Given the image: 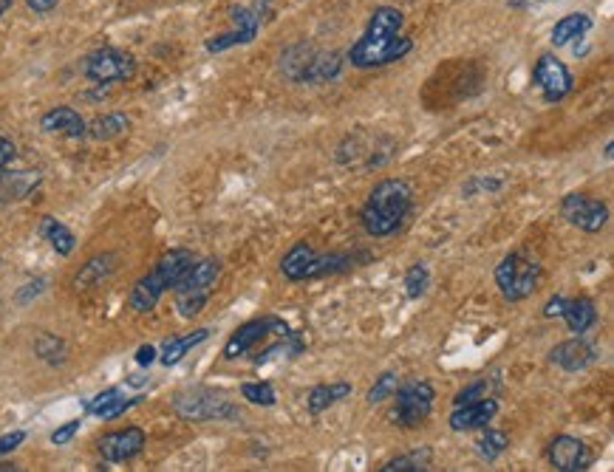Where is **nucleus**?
<instances>
[{
  "label": "nucleus",
  "mask_w": 614,
  "mask_h": 472,
  "mask_svg": "<svg viewBox=\"0 0 614 472\" xmlns=\"http://www.w3.org/2000/svg\"><path fill=\"white\" fill-rule=\"evenodd\" d=\"M405 15L397 6H377L371 12L366 32L349 49V63L357 68H382L388 63H397L414 51V40L402 32Z\"/></svg>",
  "instance_id": "f257e3e1"
},
{
  "label": "nucleus",
  "mask_w": 614,
  "mask_h": 472,
  "mask_svg": "<svg viewBox=\"0 0 614 472\" xmlns=\"http://www.w3.org/2000/svg\"><path fill=\"white\" fill-rule=\"evenodd\" d=\"M414 207V190L405 179H382L360 210V224L371 238L394 235Z\"/></svg>",
  "instance_id": "f03ea898"
},
{
  "label": "nucleus",
  "mask_w": 614,
  "mask_h": 472,
  "mask_svg": "<svg viewBox=\"0 0 614 472\" xmlns=\"http://www.w3.org/2000/svg\"><path fill=\"white\" fill-rule=\"evenodd\" d=\"M343 68L340 51H320L312 43H295L281 54V71L286 80L323 85L332 82Z\"/></svg>",
  "instance_id": "7ed1b4c3"
},
{
  "label": "nucleus",
  "mask_w": 614,
  "mask_h": 472,
  "mask_svg": "<svg viewBox=\"0 0 614 472\" xmlns=\"http://www.w3.org/2000/svg\"><path fill=\"white\" fill-rule=\"evenodd\" d=\"M354 258L346 252H332V255H317L306 241H298L292 246L281 261V272L286 280L292 283H303V280H315V277L337 275L343 269H349Z\"/></svg>",
  "instance_id": "20e7f679"
},
{
  "label": "nucleus",
  "mask_w": 614,
  "mask_h": 472,
  "mask_svg": "<svg viewBox=\"0 0 614 472\" xmlns=\"http://www.w3.org/2000/svg\"><path fill=\"white\" fill-rule=\"evenodd\" d=\"M173 410L184 422H227L238 419L241 410L233 405L227 393L213 391V388H190L173 399Z\"/></svg>",
  "instance_id": "39448f33"
},
{
  "label": "nucleus",
  "mask_w": 614,
  "mask_h": 472,
  "mask_svg": "<svg viewBox=\"0 0 614 472\" xmlns=\"http://www.w3.org/2000/svg\"><path fill=\"white\" fill-rule=\"evenodd\" d=\"M541 275H544V269L535 258H527L524 252H510L496 266V286L504 300L521 303V300L535 294L538 283H541Z\"/></svg>",
  "instance_id": "423d86ee"
},
{
  "label": "nucleus",
  "mask_w": 614,
  "mask_h": 472,
  "mask_svg": "<svg viewBox=\"0 0 614 472\" xmlns=\"http://www.w3.org/2000/svg\"><path fill=\"white\" fill-rule=\"evenodd\" d=\"M394 396H397L394 424H399V427H419L431 416L436 391H433V385L428 379H411V382L399 385Z\"/></svg>",
  "instance_id": "0eeeda50"
},
{
  "label": "nucleus",
  "mask_w": 614,
  "mask_h": 472,
  "mask_svg": "<svg viewBox=\"0 0 614 472\" xmlns=\"http://www.w3.org/2000/svg\"><path fill=\"white\" fill-rule=\"evenodd\" d=\"M85 77L97 85H114V82L131 80L136 74V63L128 51L119 49H97L85 57L83 63Z\"/></svg>",
  "instance_id": "6e6552de"
},
{
  "label": "nucleus",
  "mask_w": 614,
  "mask_h": 472,
  "mask_svg": "<svg viewBox=\"0 0 614 472\" xmlns=\"http://www.w3.org/2000/svg\"><path fill=\"white\" fill-rule=\"evenodd\" d=\"M532 82L541 91L544 102H561V99L572 94V85H575L572 71L558 57H552V54H541L538 57V63L532 68Z\"/></svg>",
  "instance_id": "1a4fd4ad"
},
{
  "label": "nucleus",
  "mask_w": 614,
  "mask_h": 472,
  "mask_svg": "<svg viewBox=\"0 0 614 472\" xmlns=\"http://www.w3.org/2000/svg\"><path fill=\"white\" fill-rule=\"evenodd\" d=\"M561 215L572 227L583 229V232H600L609 221V207L595 196L586 193H569L561 201Z\"/></svg>",
  "instance_id": "9d476101"
},
{
  "label": "nucleus",
  "mask_w": 614,
  "mask_h": 472,
  "mask_svg": "<svg viewBox=\"0 0 614 472\" xmlns=\"http://www.w3.org/2000/svg\"><path fill=\"white\" fill-rule=\"evenodd\" d=\"M266 334H278V337H283V334H289V326L283 323L281 317H261V320H249V323H244V326L238 328L233 337L227 340V345H224V357L227 359L244 357L247 351H252L258 342L264 340Z\"/></svg>",
  "instance_id": "9b49d317"
},
{
  "label": "nucleus",
  "mask_w": 614,
  "mask_h": 472,
  "mask_svg": "<svg viewBox=\"0 0 614 472\" xmlns=\"http://www.w3.org/2000/svg\"><path fill=\"white\" fill-rule=\"evenodd\" d=\"M97 450L108 464H122V461H131L142 450H145V430L139 427H125V430H114V433H105L97 441Z\"/></svg>",
  "instance_id": "f8f14e48"
},
{
  "label": "nucleus",
  "mask_w": 614,
  "mask_h": 472,
  "mask_svg": "<svg viewBox=\"0 0 614 472\" xmlns=\"http://www.w3.org/2000/svg\"><path fill=\"white\" fill-rule=\"evenodd\" d=\"M233 23L235 29L227 34H218L213 40H207V51H227L235 49V46H244V43H252L255 34L261 29V15H258V6L255 9H247V6H238L233 9Z\"/></svg>",
  "instance_id": "ddd939ff"
},
{
  "label": "nucleus",
  "mask_w": 614,
  "mask_h": 472,
  "mask_svg": "<svg viewBox=\"0 0 614 472\" xmlns=\"http://www.w3.org/2000/svg\"><path fill=\"white\" fill-rule=\"evenodd\" d=\"M547 456L549 464L558 472L589 470V464H592L589 447L581 439H575V436H555V439L549 441Z\"/></svg>",
  "instance_id": "4468645a"
},
{
  "label": "nucleus",
  "mask_w": 614,
  "mask_h": 472,
  "mask_svg": "<svg viewBox=\"0 0 614 472\" xmlns=\"http://www.w3.org/2000/svg\"><path fill=\"white\" fill-rule=\"evenodd\" d=\"M498 413V402L493 396H484L476 402L459 405L450 413V430L453 433H465V430H479L493 422V416Z\"/></svg>",
  "instance_id": "2eb2a0df"
},
{
  "label": "nucleus",
  "mask_w": 614,
  "mask_h": 472,
  "mask_svg": "<svg viewBox=\"0 0 614 472\" xmlns=\"http://www.w3.org/2000/svg\"><path fill=\"white\" fill-rule=\"evenodd\" d=\"M595 357H598L595 348H592L586 340H581L578 334H575V340L558 342V345L549 351V362L558 365L561 371H569V374L589 368V365L595 362Z\"/></svg>",
  "instance_id": "dca6fc26"
},
{
  "label": "nucleus",
  "mask_w": 614,
  "mask_h": 472,
  "mask_svg": "<svg viewBox=\"0 0 614 472\" xmlns=\"http://www.w3.org/2000/svg\"><path fill=\"white\" fill-rule=\"evenodd\" d=\"M221 277V261L218 258H204V261H193V266L182 275V280L173 286V292H213V286Z\"/></svg>",
  "instance_id": "f3484780"
},
{
  "label": "nucleus",
  "mask_w": 614,
  "mask_h": 472,
  "mask_svg": "<svg viewBox=\"0 0 614 472\" xmlns=\"http://www.w3.org/2000/svg\"><path fill=\"white\" fill-rule=\"evenodd\" d=\"M40 128H43V133H60V136H68V139H83L88 125L74 108L60 105V108H51L49 114H43Z\"/></svg>",
  "instance_id": "a211bd4d"
},
{
  "label": "nucleus",
  "mask_w": 614,
  "mask_h": 472,
  "mask_svg": "<svg viewBox=\"0 0 614 472\" xmlns=\"http://www.w3.org/2000/svg\"><path fill=\"white\" fill-rule=\"evenodd\" d=\"M167 289H170V286L165 283V277L153 269V272H148L142 280L133 283L128 303H131L133 311H142V314H145V311L156 309V303L162 300V294H165Z\"/></svg>",
  "instance_id": "6ab92c4d"
},
{
  "label": "nucleus",
  "mask_w": 614,
  "mask_h": 472,
  "mask_svg": "<svg viewBox=\"0 0 614 472\" xmlns=\"http://www.w3.org/2000/svg\"><path fill=\"white\" fill-rule=\"evenodd\" d=\"M117 269V255L114 252H102V255H94L91 261L83 263V269L74 277V286L77 289H94L100 286L102 280H108L111 272Z\"/></svg>",
  "instance_id": "aec40b11"
},
{
  "label": "nucleus",
  "mask_w": 614,
  "mask_h": 472,
  "mask_svg": "<svg viewBox=\"0 0 614 472\" xmlns=\"http://www.w3.org/2000/svg\"><path fill=\"white\" fill-rule=\"evenodd\" d=\"M561 317L566 320V328L572 334L583 337L589 328L598 323V309H595V303L589 297H575V300H566V309Z\"/></svg>",
  "instance_id": "412c9836"
},
{
  "label": "nucleus",
  "mask_w": 614,
  "mask_h": 472,
  "mask_svg": "<svg viewBox=\"0 0 614 472\" xmlns=\"http://www.w3.org/2000/svg\"><path fill=\"white\" fill-rule=\"evenodd\" d=\"M592 29V17L583 15V12H572V15L561 17L558 23H555V29H552V46L555 49H561V46H569L572 40H578V37H583V34Z\"/></svg>",
  "instance_id": "4be33fe9"
},
{
  "label": "nucleus",
  "mask_w": 614,
  "mask_h": 472,
  "mask_svg": "<svg viewBox=\"0 0 614 472\" xmlns=\"http://www.w3.org/2000/svg\"><path fill=\"white\" fill-rule=\"evenodd\" d=\"M40 235H43L51 244V249H54L57 255H63V258L71 255L74 246H77L74 232H71L63 221H57L54 215H43V218H40Z\"/></svg>",
  "instance_id": "5701e85b"
},
{
  "label": "nucleus",
  "mask_w": 614,
  "mask_h": 472,
  "mask_svg": "<svg viewBox=\"0 0 614 472\" xmlns=\"http://www.w3.org/2000/svg\"><path fill=\"white\" fill-rule=\"evenodd\" d=\"M204 340H210V328H199V331H193V334H184V337H170V340L162 345V365H176V362H182L196 345H201Z\"/></svg>",
  "instance_id": "b1692460"
},
{
  "label": "nucleus",
  "mask_w": 614,
  "mask_h": 472,
  "mask_svg": "<svg viewBox=\"0 0 614 472\" xmlns=\"http://www.w3.org/2000/svg\"><path fill=\"white\" fill-rule=\"evenodd\" d=\"M40 184V173L37 170H23V173H6L0 179V201H17V198L29 196L34 187Z\"/></svg>",
  "instance_id": "393cba45"
},
{
  "label": "nucleus",
  "mask_w": 614,
  "mask_h": 472,
  "mask_svg": "<svg viewBox=\"0 0 614 472\" xmlns=\"http://www.w3.org/2000/svg\"><path fill=\"white\" fill-rule=\"evenodd\" d=\"M351 393L349 382H332V385H315L309 391V399H306V407L309 413H323L332 405H337L340 399H346Z\"/></svg>",
  "instance_id": "a878e982"
},
{
  "label": "nucleus",
  "mask_w": 614,
  "mask_h": 472,
  "mask_svg": "<svg viewBox=\"0 0 614 472\" xmlns=\"http://www.w3.org/2000/svg\"><path fill=\"white\" fill-rule=\"evenodd\" d=\"M131 128V119L125 114H105L100 119H94L88 128H85V136L88 139H97V142H108V139H117L122 133Z\"/></svg>",
  "instance_id": "bb28decb"
},
{
  "label": "nucleus",
  "mask_w": 614,
  "mask_h": 472,
  "mask_svg": "<svg viewBox=\"0 0 614 472\" xmlns=\"http://www.w3.org/2000/svg\"><path fill=\"white\" fill-rule=\"evenodd\" d=\"M34 354L43 359V362H49V365H63L68 348L66 342L60 340L57 334L43 331V334H37V340H34Z\"/></svg>",
  "instance_id": "cd10ccee"
},
{
  "label": "nucleus",
  "mask_w": 614,
  "mask_h": 472,
  "mask_svg": "<svg viewBox=\"0 0 614 472\" xmlns=\"http://www.w3.org/2000/svg\"><path fill=\"white\" fill-rule=\"evenodd\" d=\"M431 467V450L422 447V450H414V453H405V456L391 458L380 467V472H419Z\"/></svg>",
  "instance_id": "c85d7f7f"
},
{
  "label": "nucleus",
  "mask_w": 614,
  "mask_h": 472,
  "mask_svg": "<svg viewBox=\"0 0 614 472\" xmlns=\"http://www.w3.org/2000/svg\"><path fill=\"white\" fill-rule=\"evenodd\" d=\"M402 283H405V294H408L411 300H419L422 294L428 292V286H431V269L422 261L414 263V266H408Z\"/></svg>",
  "instance_id": "c756f323"
},
{
  "label": "nucleus",
  "mask_w": 614,
  "mask_h": 472,
  "mask_svg": "<svg viewBox=\"0 0 614 472\" xmlns=\"http://www.w3.org/2000/svg\"><path fill=\"white\" fill-rule=\"evenodd\" d=\"M476 444H479V456L487 458V461H496V458L510 447V439H507V433L487 427L482 433V439L476 441Z\"/></svg>",
  "instance_id": "7c9ffc66"
},
{
  "label": "nucleus",
  "mask_w": 614,
  "mask_h": 472,
  "mask_svg": "<svg viewBox=\"0 0 614 472\" xmlns=\"http://www.w3.org/2000/svg\"><path fill=\"white\" fill-rule=\"evenodd\" d=\"M241 396L247 399L249 405L258 407H272L278 402L275 388H272L269 382H244V385H241Z\"/></svg>",
  "instance_id": "2f4dec72"
},
{
  "label": "nucleus",
  "mask_w": 614,
  "mask_h": 472,
  "mask_svg": "<svg viewBox=\"0 0 614 472\" xmlns=\"http://www.w3.org/2000/svg\"><path fill=\"white\" fill-rule=\"evenodd\" d=\"M397 388H399V376L394 374V371L377 376V382H374V385H371V391L366 393L368 405H380V402H385V399H391Z\"/></svg>",
  "instance_id": "473e14b6"
},
{
  "label": "nucleus",
  "mask_w": 614,
  "mask_h": 472,
  "mask_svg": "<svg viewBox=\"0 0 614 472\" xmlns=\"http://www.w3.org/2000/svg\"><path fill=\"white\" fill-rule=\"evenodd\" d=\"M207 300H210V292L176 294V309H179V317H184V320L196 317V314L207 306Z\"/></svg>",
  "instance_id": "72a5a7b5"
},
{
  "label": "nucleus",
  "mask_w": 614,
  "mask_h": 472,
  "mask_svg": "<svg viewBox=\"0 0 614 472\" xmlns=\"http://www.w3.org/2000/svg\"><path fill=\"white\" fill-rule=\"evenodd\" d=\"M501 187H504V179H484V176H476V179H470L465 187H462V193L470 198L479 196V193H496Z\"/></svg>",
  "instance_id": "f704fd0d"
},
{
  "label": "nucleus",
  "mask_w": 614,
  "mask_h": 472,
  "mask_svg": "<svg viewBox=\"0 0 614 472\" xmlns=\"http://www.w3.org/2000/svg\"><path fill=\"white\" fill-rule=\"evenodd\" d=\"M484 396H490V382L487 379H479V382H473V385H467L465 391L456 393V399H453V405H467V402H476V399H484Z\"/></svg>",
  "instance_id": "c9c22d12"
},
{
  "label": "nucleus",
  "mask_w": 614,
  "mask_h": 472,
  "mask_svg": "<svg viewBox=\"0 0 614 472\" xmlns=\"http://www.w3.org/2000/svg\"><path fill=\"white\" fill-rule=\"evenodd\" d=\"M46 277H34V280H29L26 286H20L15 294V303L17 306H26V303H32L34 297H40V294L46 292Z\"/></svg>",
  "instance_id": "e433bc0d"
},
{
  "label": "nucleus",
  "mask_w": 614,
  "mask_h": 472,
  "mask_svg": "<svg viewBox=\"0 0 614 472\" xmlns=\"http://www.w3.org/2000/svg\"><path fill=\"white\" fill-rule=\"evenodd\" d=\"M80 433V422L74 419V422H66L63 427H57L54 433H51V444H57V447H66L68 441L74 439Z\"/></svg>",
  "instance_id": "4c0bfd02"
},
{
  "label": "nucleus",
  "mask_w": 614,
  "mask_h": 472,
  "mask_svg": "<svg viewBox=\"0 0 614 472\" xmlns=\"http://www.w3.org/2000/svg\"><path fill=\"white\" fill-rule=\"evenodd\" d=\"M136 402H139V399H122V396H117V399H114L111 405L102 407L97 416H100V419H117V416H122V413H125L128 407L136 405Z\"/></svg>",
  "instance_id": "58836bf2"
},
{
  "label": "nucleus",
  "mask_w": 614,
  "mask_h": 472,
  "mask_svg": "<svg viewBox=\"0 0 614 472\" xmlns=\"http://www.w3.org/2000/svg\"><path fill=\"white\" fill-rule=\"evenodd\" d=\"M117 396H122V393H119L117 388H108V391H102L100 396H94V402H88V405H85V410H88V413H94V416H97V413H100L102 407H105V405H111V402H114V399H117Z\"/></svg>",
  "instance_id": "ea45409f"
},
{
  "label": "nucleus",
  "mask_w": 614,
  "mask_h": 472,
  "mask_svg": "<svg viewBox=\"0 0 614 472\" xmlns=\"http://www.w3.org/2000/svg\"><path fill=\"white\" fill-rule=\"evenodd\" d=\"M23 441H26V430H15V433H6V436H0V456H6V453L17 450V447H20Z\"/></svg>",
  "instance_id": "a19ab883"
},
{
  "label": "nucleus",
  "mask_w": 614,
  "mask_h": 472,
  "mask_svg": "<svg viewBox=\"0 0 614 472\" xmlns=\"http://www.w3.org/2000/svg\"><path fill=\"white\" fill-rule=\"evenodd\" d=\"M17 156V147L12 139H6V136H0V170H6L9 164L15 162Z\"/></svg>",
  "instance_id": "79ce46f5"
},
{
  "label": "nucleus",
  "mask_w": 614,
  "mask_h": 472,
  "mask_svg": "<svg viewBox=\"0 0 614 472\" xmlns=\"http://www.w3.org/2000/svg\"><path fill=\"white\" fill-rule=\"evenodd\" d=\"M26 6L32 12H37V15H49V12H54L60 6V0H26Z\"/></svg>",
  "instance_id": "37998d69"
},
{
  "label": "nucleus",
  "mask_w": 614,
  "mask_h": 472,
  "mask_svg": "<svg viewBox=\"0 0 614 472\" xmlns=\"http://www.w3.org/2000/svg\"><path fill=\"white\" fill-rule=\"evenodd\" d=\"M566 309V297H561V294H555L552 300L547 303V309H544V317H561Z\"/></svg>",
  "instance_id": "c03bdc74"
},
{
  "label": "nucleus",
  "mask_w": 614,
  "mask_h": 472,
  "mask_svg": "<svg viewBox=\"0 0 614 472\" xmlns=\"http://www.w3.org/2000/svg\"><path fill=\"white\" fill-rule=\"evenodd\" d=\"M156 354H159V351H156L153 345H142V348L136 351V362H139L142 368H148L150 362H156V359H159Z\"/></svg>",
  "instance_id": "a18cd8bd"
},
{
  "label": "nucleus",
  "mask_w": 614,
  "mask_h": 472,
  "mask_svg": "<svg viewBox=\"0 0 614 472\" xmlns=\"http://www.w3.org/2000/svg\"><path fill=\"white\" fill-rule=\"evenodd\" d=\"M6 9H9V3H6V0H0V15H3Z\"/></svg>",
  "instance_id": "49530a36"
},
{
  "label": "nucleus",
  "mask_w": 614,
  "mask_h": 472,
  "mask_svg": "<svg viewBox=\"0 0 614 472\" xmlns=\"http://www.w3.org/2000/svg\"><path fill=\"white\" fill-rule=\"evenodd\" d=\"M6 3H9V6H12V3H15V0H6Z\"/></svg>",
  "instance_id": "de8ad7c7"
}]
</instances>
